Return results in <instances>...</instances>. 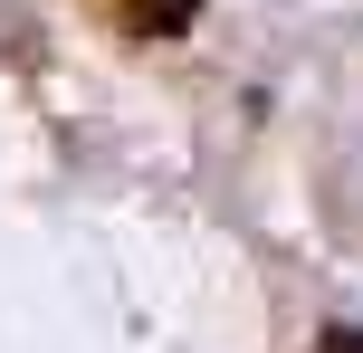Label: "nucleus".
I'll return each instance as SVG.
<instances>
[{"label":"nucleus","instance_id":"f03ea898","mask_svg":"<svg viewBox=\"0 0 363 353\" xmlns=\"http://www.w3.org/2000/svg\"><path fill=\"white\" fill-rule=\"evenodd\" d=\"M315 353H363V325H325V335H315Z\"/></svg>","mask_w":363,"mask_h":353},{"label":"nucleus","instance_id":"f257e3e1","mask_svg":"<svg viewBox=\"0 0 363 353\" xmlns=\"http://www.w3.org/2000/svg\"><path fill=\"white\" fill-rule=\"evenodd\" d=\"M191 10H201V0H125V19H134L144 38H182V29H191Z\"/></svg>","mask_w":363,"mask_h":353}]
</instances>
